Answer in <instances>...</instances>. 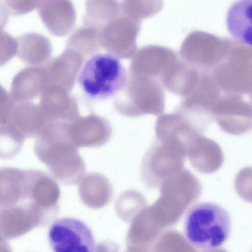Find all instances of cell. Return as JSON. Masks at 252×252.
<instances>
[{"label":"cell","instance_id":"cell-10","mask_svg":"<svg viewBox=\"0 0 252 252\" xmlns=\"http://www.w3.org/2000/svg\"><path fill=\"white\" fill-rule=\"evenodd\" d=\"M67 133L71 142L78 148L98 147L109 141L112 127L106 119L92 114L78 116L69 122Z\"/></svg>","mask_w":252,"mask_h":252},{"label":"cell","instance_id":"cell-17","mask_svg":"<svg viewBox=\"0 0 252 252\" xmlns=\"http://www.w3.org/2000/svg\"><path fill=\"white\" fill-rule=\"evenodd\" d=\"M78 192L82 202L91 208L104 207L111 200L112 186L108 178L99 173H90L79 182Z\"/></svg>","mask_w":252,"mask_h":252},{"label":"cell","instance_id":"cell-8","mask_svg":"<svg viewBox=\"0 0 252 252\" xmlns=\"http://www.w3.org/2000/svg\"><path fill=\"white\" fill-rule=\"evenodd\" d=\"M251 96L222 93L212 113L214 119L223 131L239 135L251 128Z\"/></svg>","mask_w":252,"mask_h":252},{"label":"cell","instance_id":"cell-14","mask_svg":"<svg viewBox=\"0 0 252 252\" xmlns=\"http://www.w3.org/2000/svg\"><path fill=\"white\" fill-rule=\"evenodd\" d=\"M192 166L203 173H212L221 165L223 157L219 146L214 141L197 135L189 144L186 150Z\"/></svg>","mask_w":252,"mask_h":252},{"label":"cell","instance_id":"cell-18","mask_svg":"<svg viewBox=\"0 0 252 252\" xmlns=\"http://www.w3.org/2000/svg\"><path fill=\"white\" fill-rule=\"evenodd\" d=\"M252 0L235 2L229 7L226 18L227 27L234 41L251 46Z\"/></svg>","mask_w":252,"mask_h":252},{"label":"cell","instance_id":"cell-11","mask_svg":"<svg viewBox=\"0 0 252 252\" xmlns=\"http://www.w3.org/2000/svg\"><path fill=\"white\" fill-rule=\"evenodd\" d=\"M136 98L117 108L122 115L136 117L145 114L160 115L165 106L163 87L158 80L147 76L141 83Z\"/></svg>","mask_w":252,"mask_h":252},{"label":"cell","instance_id":"cell-3","mask_svg":"<svg viewBox=\"0 0 252 252\" xmlns=\"http://www.w3.org/2000/svg\"><path fill=\"white\" fill-rule=\"evenodd\" d=\"M231 230V219L229 213L215 203L194 204L185 217L186 238L199 250L207 251L218 248L228 239Z\"/></svg>","mask_w":252,"mask_h":252},{"label":"cell","instance_id":"cell-16","mask_svg":"<svg viewBox=\"0 0 252 252\" xmlns=\"http://www.w3.org/2000/svg\"><path fill=\"white\" fill-rule=\"evenodd\" d=\"M27 169L0 168V207L19 203L28 199Z\"/></svg>","mask_w":252,"mask_h":252},{"label":"cell","instance_id":"cell-19","mask_svg":"<svg viewBox=\"0 0 252 252\" xmlns=\"http://www.w3.org/2000/svg\"><path fill=\"white\" fill-rule=\"evenodd\" d=\"M141 55L146 75L160 83L179 60L174 51L161 46H148L143 50Z\"/></svg>","mask_w":252,"mask_h":252},{"label":"cell","instance_id":"cell-13","mask_svg":"<svg viewBox=\"0 0 252 252\" xmlns=\"http://www.w3.org/2000/svg\"><path fill=\"white\" fill-rule=\"evenodd\" d=\"M46 70L40 66H26L14 76L10 94L16 102L30 101L37 97L47 87Z\"/></svg>","mask_w":252,"mask_h":252},{"label":"cell","instance_id":"cell-21","mask_svg":"<svg viewBox=\"0 0 252 252\" xmlns=\"http://www.w3.org/2000/svg\"><path fill=\"white\" fill-rule=\"evenodd\" d=\"M24 138L9 124L0 126V159H8L21 150Z\"/></svg>","mask_w":252,"mask_h":252},{"label":"cell","instance_id":"cell-12","mask_svg":"<svg viewBox=\"0 0 252 252\" xmlns=\"http://www.w3.org/2000/svg\"><path fill=\"white\" fill-rule=\"evenodd\" d=\"M30 199L37 206L55 217L59 212L60 189L56 181L46 173L27 169Z\"/></svg>","mask_w":252,"mask_h":252},{"label":"cell","instance_id":"cell-27","mask_svg":"<svg viewBox=\"0 0 252 252\" xmlns=\"http://www.w3.org/2000/svg\"><path fill=\"white\" fill-rule=\"evenodd\" d=\"M8 13L5 4H4L0 1V30H2L6 25L8 18Z\"/></svg>","mask_w":252,"mask_h":252},{"label":"cell","instance_id":"cell-15","mask_svg":"<svg viewBox=\"0 0 252 252\" xmlns=\"http://www.w3.org/2000/svg\"><path fill=\"white\" fill-rule=\"evenodd\" d=\"M7 123L25 139L37 137L48 122L39 104L26 101L16 103Z\"/></svg>","mask_w":252,"mask_h":252},{"label":"cell","instance_id":"cell-28","mask_svg":"<svg viewBox=\"0 0 252 252\" xmlns=\"http://www.w3.org/2000/svg\"><path fill=\"white\" fill-rule=\"evenodd\" d=\"M0 252H12L11 247L6 240L0 239Z\"/></svg>","mask_w":252,"mask_h":252},{"label":"cell","instance_id":"cell-2","mask_svg":"<svg viewBox=\"0 0 252 252\" xmlns=\"http://www.w3.org/2000/svg\"><path fill=\"white\" fill-rule=\"evenodd\" d=\"M127 72L120 59L108 52L91 55L83 63L77 77L87 98L100 101L118 94L125 88Z\"/></svg>","mask_w":252,"mask_h":252},{"label":"cell","instance_id":"cell-22","mask_svg":"<svg viewBox=\"0 0 252 252\" xmlns=\"http://www.w3.org/2000/svg\"><path fill=\"white\" fill-rule=\"evenodd\" d=\"M145 200L139 192L134 190H127L120 195L116 202V209L120 215L128 216L143 207Z\"/></svg>","mask_w":252,"mask_h":252},{"label":"cell","instance_id":"cell-26","mask_svg":"<svg viewBox=\"0 0 252 252\" xmlns=\"http://www.w3.org/2000/svg\"><path fill=\"white\" fill-rule=\"evenodd\" d=\"M119 246L116 243L104 241L97 244L93 252H119Z\"/></svg>","mask_w":252,"mask_h":252},{"label":"cell","instance_id":"cell-7","mask_svg":"<svg viewBox=\"0 0 252 252\" xmlns=\"http://www.w3.org/2000/svg\"><path fill=\"white\" fill-rule=\"evenodd\" d=\"M48 237L53 252H93L95 247L90 228L72 218L55 220L49 227Z\"/></svg>","mask_w":252,"mask_h":252},{"label":"cell","instance_id":"cell-24","mask_svg":"<svg viewBox=\"0 0 252 252\" xmlns=\"http://www.w3.org/2000/svg\"><path fill=\"white\" fill-rule=\"evenodd\" d=\"M16 103L10 94L0 84V126L8 122Z\"/></svg>","mask_w":252,"mask_h":252},{"label":"cell","instance_id":"cell-5","mask_svg":"<svg viewBox=\"0 0 252 252\" xmlns=\"http://www.w3.org/2000/svg\"><path fill=\"white\" fill-rule=\"evenodd\" d=\"M233 42L206 32L193 31L182 43L181 59L198 71L210 74L226 57Z\"/></svg>","mask_w":252,"mask_h":252},{"label":"cell","instance_id":"cell-4","mask_svg":"<svg viewBox=\"0 0 252 252\" xmlns=\"http://www.w3.org/2000/svg\"><path fill=\"white\" fill-rule=\"evenodd\" d=\"M210 74L222 92L252 96V46L233 40L226 57Z\"/></svg>","mask_w":252,"mask_h":252},{"label":"cell","instance_id":"cell-9","mask_svg":"<svg viewBox=\"0 0 252 252\" xmlns=\"http://www.w3.org/2000/svg\"><path fill=\"white\" fill-rule=\"evenodd\" d=\"M48 225L44 212L30 200L0 207V239L21 236L36 226Z\"/></svg>","mask_w":252,"mask_h":252},{"label":"cell","instance_id":"cell-20","mask_svg":"<svg viewBox=\"0 0 252 252\" xmlns=\"http://www.w3.org/2000/svg\"><path fill=\"white\" fill-rule=\"evenodd\" d=\"M17 55L24 62L31 65L44 63L51 53L49 40L35 32H26L16 38Z\"/></svg>","mask_w":252,"mask_h":252},{"label":"cell","instance_id":"cell-6","mask_svg":"<svg viewBox=\"0 0 252 252\" xmlns=\"http://www.w3.org/2000/svg\"><path fill=\"white\" fill-rule=\"evenodd\" d=\"M186 156L178 146L157 139L143 158L141 179L149 189L159 187L162 182L184 169Z\"/></svg>","mask_w":252,"mask_h":252},{"label":"cell","instance_id":"cell-25","mask_svg":"<svg viewBox=\"0 0 252 252\" xmlns=\"http://www.w3.org/2000/svg\"><path fill=\"white\" fill-rule=\"evenodd\" d=\"M5 5L8 12L12 15L25 14L37 7L39 1L37 0H6Z\"/></svg>","mask_w":252,"mask_h":252},{"label":"cell","instance_id":"cell-23","mask_svg":"<svg viewBox=\"0 0 252 252\" xmlns=\"http://www.w3.org/2000/svg\"><path fill=\"white\" fill-rule=\"evenodd\" d=\"M16 39L7 32L0 30V66L8 62L16 54Z\"/></svg>","mask_w":252,"mask_h":252},{"label":"cell","instance_id":"cell-1","mask_svg":"<svg viewBox=\"0 0 252 252\" xmlns=\"http://www.w3.org/2000/svg\"><path fill=\"white\" fill-rule=\"evenodd\" d=\"M68 122L48 123L36 137L35 153L52 175L64 185L77 184L84 177L86 167L78 148L67 133Z\"/></svg>","mask_w":252,"mask_h":252}]
</instances>
